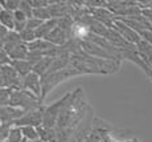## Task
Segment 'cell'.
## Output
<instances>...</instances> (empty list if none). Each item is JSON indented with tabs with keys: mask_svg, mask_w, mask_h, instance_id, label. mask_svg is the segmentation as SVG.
<instances>
[{
	"mask_svg": "<svg viewBox=\"0 0 152 142\" xmlns=\"http://www.w3.org/2000/svg\"><path fill=\"white\" fill-rule=\"evenodd\" d=\"M0 24L4 25L10 31H15V13L1 8V11H0Z\"/></svg>",
	"mask_w": 152,
	"mask_h": 142,
	"instance_id": "obj_15",
	"label": "cell"
},
{
	"mask_svg": "<svg viewBox=\"0 0 152 142\" xmlns=\"http://www.w3.org/2000/svg\"><path fill=\"white\" fill-rule=\"evenodd\" d=\"M4 45H5V41L3 39H0V52L4 51Z\"/></svg>",
	"mask_w": 152,
	"mask_h": 142,
	"instance_id": "obj_28",
	"label": "cell"
},
{
	"mask_svg": "<svg viewBox=\"0 0 152 142\" xmlns=\"http://www.w3.org/2000/svg\"><path fill=\"white\" fill-rule=\"evenodd\" d=\"M24 142H42L41 140H36V141H24Z\"/></svg>",
	"mask_w": 152,
	"mask_h": 142,
	"instance_id": "obj_29",
	"label": "cell"
},
{
	"mask_svg": "<svg viewBox=\"0 0 152 142\" xmlns=\"http://www.w3.org/2000/svg\"><path fill=\"white\" fill-rule=\"evenodd\" d=\"M113 29H115L116 32H118L119 35H121L123 39L127 41L128 44H131V45H138V44L142 41V37H140V35L136 31H134L131 27H128L127 24H124L122 20H115V24H114Z\"/></svg>",
	"mask_w": 152,
	"mask_h": 142,
	"instance_id": "obj_5",
	"label": "cell"
},
{
	"mask_svg": "<svg viewBox=\"0 0 152 142\" xmlns=\"http://www.w3.org/2000/svg\"><path fill=\"white\" fill-rule=\"evenodd\" d=\"M10 64H11L10 56H8L4 51H1V52H0V69H1V68H4L5 65H10Z\"/></svg>",
	"mask_w": 152,
	"mask_h": 142,
	"instance_id": "obj_25",
	"label": "cell"
},
{
	"mask_svg": "<svg viewBox=\"0 0 152 142\" xmlns=\"http://www.w3.org/2000/svg\"><path fill=\"white\" fill-rule=\"evenodd\" d=\"M21 0H0V7L11 12H16L20 8Z\"/></svg>",
	"mask_w": 152,
	"mask_h": 142,
	"instance_id": "obj_19",
	"label": "cell"
},
{
	"mask_svg": "<svg viewBox=\"0 0 152 142\" xmlns=\"http://www.w3.org/2000/svg\"><path fill=\"white\" fill-rule=\"evenodd\" d=\"M23 89L31 92L32 94H34L36 97H39L40 100H42V80L41 76H39L37 73L32 72L28 76H25L23 78Z\"/></svg>",
	"mask_w": 152,
	"mask_h": 142,
	"instance_id": "obj_6",
	"label": "cell"
},
{
	"mask_svg": "<svg viewBox=\"0 0 152 142\" xmlns=\"http://www.w3.org/2000/svg\"><path fill=\"white\" fill-rule=\"evenodd\" d=\"M58 25V20L57 19H50V20H45V21L41 24V27L36 29V36L37 40L39 39H45L49 33Z\"/></svg>",
	"mask_w": 152,
	"mask_h": 142,
	"instance_id": "obj_12",
	"label": "cell"
},
{
	"mask_svg": "<svg viewBox=\"0 0 152 142\" xmlns=\"http://www.w3.org/2000/svg\"><path fill=\"white\" fill-rule=\"evenodd\" d=\"M24 113H25V110L13 108V106H10V105L3 106V108H0V122L15 125V122L24 116Z\"/></svg>",
	"mask_w": 152,
	"mask_h": 142,
	"instance_id": "obj_7",
	"label": "cell"
},
{
	"mask_svg": "<svg viewBox=\"0 0 152 142\" xmlns=\"http://www.w3.org/2000/svg\"><path fill=\"white\" fill-rule=\"evenodd\" d=\"M74 94L72 93H68L62 97L61 100H58L57 102L52 104L50 106H46L44 109V122H42V126L48 129H54V126L57 125L58 122V118L62 114V112L65 110L66 108L72 104V98Z\"/></svg>",
	"mask_w": 152,
	"mask_h": 142,
	"instance_id": "obj_1",
	"label": "cell"
},
{
	"mask_svg": "<svg viewBox=\"0 0 152 142\" xmlns=\"http://www.w3.org/2000/svg\"><path fill=\"white\" fill-rule=\"evenodd\" d=\"M11 94H12V90L11 89H7V88H1L0 89V108L10 105Z\"/></svg>",
	"mask_w": 152,
	"mask_h": 142,
	"instance_id": "obj_21",
	"label": "cell"
},
{
	"mask_svg": "<svg viewBox=\"0 0 152 142\" xmlns=\"http://www.w3.org/2000/svg\"><path fill=\"white\" fill-rule=\"evenodd\" d=\"M28 55H29V47H28V44H25V43L19 44V45L15 47L12 51L8 53V56H10V58H11V61L27 60V58H28Z\"/></svg>",
	"mask_w": 152,
	"mask_h": 142,
	"instance_id": "obj_11",
	"label": "cell"
},
{
	"mask_svg": "<svg viewBox=\"0 0 152 142\" xmlns=\"http://www.w3.org/2000/svg\"><path fill=\"white\" fill-rule=\"evenodd\" d=\"M70 37L72 36H70L66 31L61 29L60 27H56V28L44 40L49 41V43L53 44V45H56V47H62V45H65V44L68 43Z\"/></svg>",
	"mask_w": 152,
	"mask_h": 142,
	"instance_id": "obj_8",
	"label": "cell"
},
{
	"mask_svg": "<svg viewBox=\"0 0 152 142\" xmlns=\"http://www.w3.org/2000/svg\"><path fill=\"white\" fill-rule=\"evenodd\" d=\"M10 29H8V28H5V27L4 25H1V24H0V39H3V40H5V39H7V36H8V35H10Z\"/></svg>",
	"mask_w": 152,
	"mask_h": 142,
	"instance_id": "obj_26",
	"label": "cell"
},
{
	"mask_svg": "<svg viewBox=\"0 0 152 142\" xmlns=\"http://www.w3.org/2000/svg\"><path fill=\"white\" fill-rule=\"evenodd\" d=\"M0 11H1V7H0Z\"/></svg>",
	"mask_w": 152,
	"mask_h": 142,
	"instance_id": "obj_31",
	"label": "cell"
},
{
	"mask_svg": "<svg viewBox=\"0 0 152 142\" xmlns=\"http://www.w3.org/2000/svg\"><path fill=\"white\" fill-rule=\"evenodd\" d=\"M42 23H44V20L36 19V17H32V19H29V20H28V23H27V28H28V29H32V31L36 32V29L39 28V27H41Z\"/></svg>",
	"mask_w": 152,
	"mask_h": 142,
	"instance_id": "obj_24",
	"label": "cell"
},
{
	"mask_svg": "<svg viewBox=\"0 0 152 142\" xmlns=\"http://www.w3.org/2000/svg\"><path fill=\"white\" fill-rule=\"evenodd\" d=\"M52 63H53V58L52 57H42L41 60L34 64L33 72L42 77L44 75H46V73L49 72V69H50V67H52Z\"/></svg>",
	"mask_w": 152,
	"mask_h": 142,
	"instance_id": "obj_14",
	"label": "cell"
},
{
	"mask_svg": "<svg viewBox=\"0 0 152 142\" xmlns=\"http://www.w3.org/2000/svg\"><path fill=\"white\" fill-rule=\"evenodd\" d=\"M1 73L4 77V88L11 90L23 89V77L16 72V69L11 64L1 68Z\"/></svg>",
	"mask_w": 152,
	"mask_h": 142,
	"instance_id": "obj_4",
	"label": "cell"
},
{
	"mask_svg": "<svg viewBox=\"0 0 152 142\" xmlns=\"http://www.w3.org/2000/svg\"><path fill=\"white\" fill-rule=\"evenodd\" d=\"M136 51H138L140 57L144 60V63L150 68H152V45L151 44L142 40L138 45H136Z\"/></svg>",
	"mask_w": 152,
	"mask_h": 142,
	"instance_id": "obj_9",
	"label": "cell"
},
{
	"mask_svg": "<svg viewBox=\"0 0 152 142\" xmlns=\"http://www.w3.org/2000/svg\"><path fill=\"white\" fill-rule=\"evenodd\" d=\"M20 11H21L23 13H25L28 16V19H32L33 17V8L31 7V4H29L28 0H21V3H20Z\"/></svg>",
	"mask_w": 152,
	"mask_h": 142,
	"instance_id": "obj_23",
	"label": "cell"
},
{
	"mask_svg": "<svg viewBox=\"0 0 152 142\" xmlns=\"http://www.w3.org/2000/svg\"><path fill=\"white\" fill-rule=\"evenodd\" d=\"M44 106H40L37 109H32L29 112H25L24 116L15 122V126L24 128V126H33V128H40L44 122Z\"/></svg>",
	"mask_w": 152,
	"mask_h": 142,
	"instance_id": "obj_3",
	"label": "cell"
},
{
	"mask_svg": "<svg viewBox=\"0 0 152 142\" xmlns=\"http://www.w3.org/2000/svg\"><path fill=\"white\" fill-rule=\"evenodd\" d=\"M20 37H21L23 43H25V44H31L37 40L36 32L32 31V29H28V28H25L23 32H20Z\"/></svg>",
	"mask_w": 152,
	"mask_h": 142,
	"instance_id": "obj_20",
	"label": "cell"
},
{
	"mask_svg": "<svg viewBox=\"0 0 152 142\" xmlns=\"http://www.w3.org/2000/svg\"><path fill=\"white\" fill-rule=\"evenodd\" d=\"M10 106L21 109V110L29 112L32 109H37L41 106V100L32 94L31 92H27L24 89L21 90H12L10 100Z\"/></svg>",
	"mask_w": 152,
	"mask_h": 142,
	"instance_id": "obj_2",
	"label": "cell"
},
{
	"mask_svg": "<svg viewBox=\"0 0 152 142\" xmlns=\"http://www.w3.org/2000/svg\"><path fill=\"white\" fill-rule=\"evenodd\" d=\"M5 142H24V135H23V130L19 126H13L11 129L8 138Z\"/></svg>",
	"mask_w": 152,
	"mask_h": 142,
	"instance_id": "obj_18",
	"label": "cell"
},
{
	"mask_svg": "<svg viewBox=\"0 0 152 142\" xmlns=\"http://www.w3.org/2000/svg\"><path fill=\"white\" fill-rule=\"evenodd\" d=\"M15 13V31L17 32V33H20V32H23L25 28H27V23H28V16L25 13H23L21 11H16Z\"/></svg>",
	"mask_w": 152,
	"mask_h": 142,
	"instance_id": "obj_16",
	"label": "cell"
},
{
	"mask_svg": "<svg viewBox=\"0 0 152 142\" xmlns=\"http://www.w3.org/2000/svg\"><path fill=\"white\" fill-rule=\"evenodd\" d=\"M11 65L16 69V72L21 76L23 78L25 76H28L29 73L33 72V67L34 64L31 63L29 60H17V61H11Z\"/></svg>",
	"mask_w": 152,
	"mask_h": 142,
	"instance_id": "obj_10",
	"label": "cell"
},
{
	"mask_svg": "<svg viewBox=\"0 0 152 142\" xmlns=\"http://www.w3.org/2000/svg\"><path fill=\"white\" fill-rule=\"evenodd\" d=\"M23 130V135H24V141H36L40 140V134L37 128H33V126H24L21 128Z\"/></svg>",
	"mask_w": 152,
	"mask_h": 142,
	"instance_id": "obj_17",
	"label": "cell"
},
{
	"mask_svg": "<svg viewBox=\"0 0 152 142\" xmlns=\"http://www.w3.org/2000/svg\"><path fill=\"white\" fill-rule=\"evenodd\" d=\"M0 142H5V141H1V140H0Z\"/></svg>",
	"mask_w": 152,
	"mask_h": 142,
	"instance_id": "obj_30",
	"label": "cell"
},
{
	"mask_svg": "<svg viewBox=\"0 0 152 142\" xmlns=\"http://www.w3.org/2000/svg\"><path fill=\"white\" fill-rule=\"evenodd\" d=\"M5 41V45H4V52L7 53H10L12 49L15 48V47H17L19 44H21L23 43V40H21V37H20V33H17L16 31H11L10 32V35L7 36V39L4 40Z\"/></svg>",
	"mask_w": 152,
	"mask_h": 142,
	"instance_id": "obj_13",
	"label": "cell"
},
{
	"mask_svg": "<svg viewBox=\"0 0 152 142\" xmlns=\"http://www.w3.org/2000/svg\"><path fill=\"white\" fill-rule=\"evenodd\" d=\"M4 88V77H3V73H1V69H0V89Z\"/></svg>",
	"mask_w": 152,
	"mask_h": 142,
	"instance_id": "obj_27",
	"label": "cell"
},
{
	"mask_svg": "<svg viewBox=\"0 0 152 142\" xmlns=\"http://www.w3.org/2000/svg\"><path fill=\"white\" fill-rule=\"evenodd\" d=\"M13 126L15 125H12V124L0 122V140H1V141H7L8 134H10L11 129H12Z\"/></svg>",
	"mask_w": 152,
	"mask_h": 142,
	"instance_id": "obj_22",
	"label": "cell"
}]
</instances>
